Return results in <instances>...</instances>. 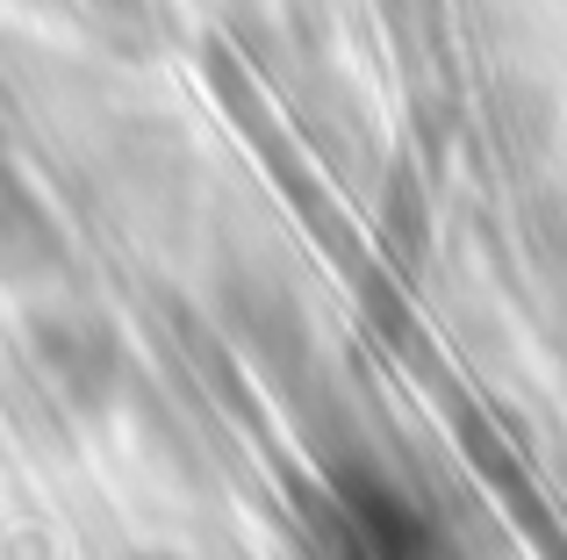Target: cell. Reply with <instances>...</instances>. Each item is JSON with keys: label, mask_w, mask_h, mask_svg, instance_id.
<instances>
[{"label": "cell", "mask_w": 567, "mask_h": 560, "mask_svg": "<svg viewBox=\"0 0 567 560\" xmlns=\"http://www.w3.org/2000/svg\"><path fill=\"white\" fill-rule=\"evenodd\" d=\"M29 374L43 381L58 409L101 417L123 388V345L86 309H51V317H29Z\"/></svg>", "instance_id": "1"}, {"label": "cell", "mask_w": 567, "mask_h": 560, "mask_svg": "<svg viewBox=\"0 0 567 560\" xmlns=\"http://www.w3.org/2000/svg\"><path fill=\"white\" fill-rule=\"evenodd\" d=\"M130 560H187V553H130Z\"/></svg>", "instance_id": "2"}]
</instances>
